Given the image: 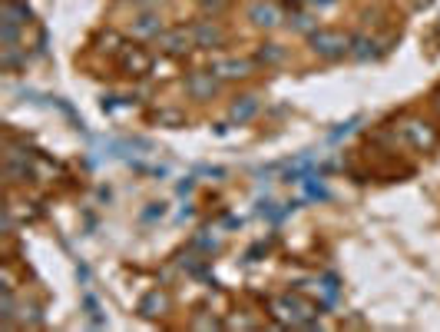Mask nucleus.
I'll use <instances>...</instances> for the list:
<instances>
[{"label": "nucleus", "instance_id": "1", "mask_svg": "<svg viewBox=\"0 0 440 332\" xmlns=\"http://www.w3.org/2000/svg\"><path fill=\"white\" fill-rule=\"evenodd\" d=\"M271 312L279 316L285 326H318L314 322V316H318V306L314 302H308V299H301L298 292L295 296H281V299H275L271 302Z\"/></svg>", "mask_w": 440, "mask_h": 332}, {"label": "nucleus", "instance_id": "2", "mask_svg": "<svg viewBox=\"0 0 440 332\" xmlns=\"http://www.w3.org/2000/svg\"><path fill=\"white\" fill-rule=\"evenodd\" d=\"M308 44L324 60H341L344 54H351V33L334 30V27H314L308 33Z\"/></svg>", "mask_w": 440, "mask_h": 332}, {"label": "nucleus", "instance_id": "3", "mask_svg": "<svg viewBox=\"0 0 440 332\" xmlns=\"http://www.w3.org/2000/svg\"><path fill=\"white\" fill-rule=\"evenodd\" d=\"M116 64L126 77H146L152 66V57H149V50H142L140 44H123L119 47Z\"/></svg>", "mask_w": 440, "mask_h": 332}, {"label": "nucleus", "instance_id": "4", "mask_svg": "<svg viewBox=\"0 0 440 332\" xmlns=\"http://www.w3.org/2000/svg\"><path fill=\"white\" fill-rule=\"evenodd\" d=\"M401 136H404L417 153H430V150L437 146V130H434L430 123H424V120H404Z\"/></svg>", "mask_w": 440, "mask_h": 332}, {"label": "nucleus", "instance_id": "5", "mask_svg": "<svg viewBox=\"0 0 440 332\" xmlns=\"http://www.w3.org/2000/svg\"><path fill=\"white\" fill-rule=\"evenodd\" d=\"M156 40H159L162 54H169V57H185L195 47L192 30H185V27H169V30H162Z\"/></svg>", "mask_w": 440, "mask_h": 332}, {"label": "nucleus", "instance_id": "6", "mask_svg": "<svg viewBox=\"0 0 440 332\" xmlns=\"http://www.w3.org/2000/svg\"><path fill=\"white\" fill-rule=\"evenodd\" d=\"M185 93L192 100H212L219 93V77L212 70H195V73L185 77Z\"/></svg>", "mask_w": 440, "mask_h": 332}, {"label": "nucleus", "instance_id": "7", "mask_svg": "<svg viewBox=\"0 0 440 332\" xmlns=\"http://www.w3.org/2000/svg\"><path fill=\"white\" fill-rule=\"evenodd\" d=\"M252 70H255V64H252V60H242V57H222V60L212 64V73L219 80H245V77H252Z\"/></svg>", "mask_w": 440, "mask_h": 332}, {"label": "nucleus", "instance_id": "8", "mask_svg": "<svg viewBox=\"0 0 440 332\" xmlns=\"http://www.w3.org/2000/svg\"><path fill=\"white\" fill-rule=\"evenodd\" d=\"M248 20L255 23V27H262V30H275L281 23V7L279 4H269V0H258V4L248 7Z\"/></svg>", "mask_w": 440, "mask_h": 332}, {"label": "nucleus", "instance_id": "9", "mask_svg": "<svg viewBox=\"0 0 440 332\" xmlns=\"http://www.w3.org/2000/svg\"><path fill=\"white\" fill-rule=\"evenodd\" d=\"M192 37H195V47H202V50H215V47L226 44V30L215 20H199L192 27Z\"/></svg>", "mask_w": 440, "mask_h": 332}, {"label": "nucleus", "instance_id": "10", "mask_svg": "<svg viewBox=\"0 0 440 332\" xmlns=\"http://www.w3.org/2000/svg\"><path fill=\"white\" fill-rule=\"evenodd\" d=\"M166 309H169V296L159 292V289H152V292H146V296L140 299V316H146V319H156V316H162Z\"/></svg>", "mask_w": 440, "mask_h": 332}, {"label": "nucleus", "instance_id": "11", "mask_svg": "<svg viewBox=\"0 0 440 332\" xmlns=\"http://www.w3.org/2000/svg\"><path fill=\"white\" fill-rule=\"evenodd\" d=\"M255 113H258V97L248 93V97H238L236 103L228 107V120H232V123H248Z\"/></svg>", "mask_w": 440, "mask_h": 332}, {"label": "nucleus", "instance_id": "12", "mask_svg": "<svg viewBox=\"0 0 440 332\" xmlns=\"http://www.w3.org/2000/svg\"><path fill=\"white\" fill-rule=\"evenodd\" d=\"M133 33H136V37H159L162 33V17L159 13H152V11L140 13V17L133 20Z\"/></svg>", "mask_w": 440, "mask_h": 332}, {"label": "nucleus", "instance_id": "13", "mask_svg": "<svg viewBox=\"0 0 440 332\" xmlns=\"http://www.w3.org/2000/svg\"><path fill=\"white\" fill-rule=\"evenodd\" d=\"M4 23H13V27H23L30 23V11L23 0H4Z\"/></svg>", "mask_w": 440, "mask_h": 332}, {"label": "nucleus", "instance_id": "14", "mask_svg": "<svg viewBox=\"0 0 440 332\" xmlns=\"http://www.w3.org/2000/svg\"><path fill=\"white\" fill-rule=\"evenodd\" d=\"M351 57H355V60H371V57H374V40L365 37V33H355V37H351Z\"/></svg>", "mask_w": 440, "mask_h": 332}, {"label": "nucleus", "instance_id": "15", "mask_svg": "<svg viewBox=\"0 0 440 332\" xmlns=\"http://www.w3.org/2000/svg\"><path fill=\"white\" fill-rule=\"evenodd\" d=\"M258 60H262V64H281V60H285V50H281L279 44H265L258 50Z\"/></svg>", "mask_w": 440, "mask_h": 332}, {"label": "nucleus", "instance_id": "16", "mask_svg": "<svg viewBox=\"0 0 440 332\" xmlns=\"http://www.w3.org/2000/svg\"><path fill=\"white\" fill-rule=\"evenodd\" d=\"M0 319L4 322L13 319V292H11V286L4 289V299H0Z\"/></svg>", "mask_w": 440, "mask_h": 332}, {"label": "nucleus", "instance_id": "17", "mask_svg": "<svg viewBox=\"0 0 440 332\" xmlns=\"http://www.w3.org/2000/svg\"><path fill=\"white\" fill-rule=\"evenodd\" d=\"M156 120H159V123H172V126H183V123H185L183 113H176V110H162Z\"/></svg>", "mask_w": 440, "mask_h": 332}, {"label": "nucleus", "instance_id": "18", "mask_svg": "<svg viewBox=\"0 0 440 332\" xmlns=\"http://www.w3.org/2000/svg\"><path fill=\"white\" fill-rule=\"evenodd\" d=\"M295 27H298V30H308V33H312V30H314V20L308 17V13H298V17H295Z\"/></svg>", "mask_w": 440, "mask_h": 332}, {"label": "nucleus", "instance_id": "19", "mask_svg": "<svg viewBox=\"0 0 440 332\" xmlns=\"http://www.w3.org/2000/svg\"><path fill=\"white\" fill-rule=\"evenodd\" d=\"M355 126H358V117H355V120H348V123H341V130H334L331 140H341V136H348V133L355 130Z\"/></svg>", "mask_w": 440, "mask_h": 332}, {"label": "nucleus", "instance_id": "20", "mask_svg": "<svg viewBox=\"0 0 440 332\" xmlns=\"http://www.w3.org/2000/svg\"><path fill=\"white\" fill-rule=\"evenodd\" d=\"M308 4H312L314 11H328V7H334L338 0H308Z\"/></svg>", "mask_w": 440, "mask_h": 332}, {"label": "nucleus", "instance_id": "21", "mask_svg": "<svg viewBox=\"0 0 440 332\" xmlns=\"http://www.w3.org/2000/svg\"><path fill=\"white\" fill-rule=\"evenodd\" d=\"M192 326H195V329H215L219 322H215V319H195Z\"/></svg>", "mask_w": 440, "mask_h": 332}, {"label": "nucleus", "instance_id": "22", "mask_svg": "<svg viewBox=\"0 0 440 332\" xmlns=\"http://www.w3.org/2000/svg\"><path fill=\"white\" fill-rule=\"evenodd\" d=\"M162 203H152V210H146V220H152V216H162Z\"/></svg>", "mask_w": 440, "mask_h": 332}, {"label": "nucleus", "instance_id": "23", "mask_svg": "<svg viewBox=\"0 0 440 332\" xmlns=\"http://www.w3.org/2000/svg\"><path fill=\"white\" fill-rule=\"evenodd\" d=\"M199 4H202V7H212V11H215V7H222L226 0H199Z\"/></svg>", "mask_w": 440, "mask_h": 332}, {"label": "nucleus", "instance_id": "24", "mask_svg": "<svg viewBox=\"0 0 440 332\" xmlns=\"http://www.w3.org/2000/svg\"><path fill=\"white\" fill-rule=\"evenodd\" d=\"M23 4H27V0H23Z\"/></svg>", "mask_w": 440, "mask_h": 332}]
</instances>
